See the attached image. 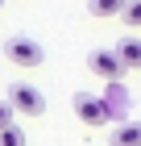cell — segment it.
Here are the masks:
<instances>
[{
    "label": "cell",
    "mask_w": 141,
    "mask_h": 146,
    "mask_svg": "<svg viewBox=\"0 0 141 146\" xmlns=\"http://www.w3.org/2000/svg\"><path fill=\"white\" fill-rule=\"evenodd\" d=\"M9 104H12V109H21L25 117L46 113V96L33 88V84H25V79H12V84H9Z\"/></svg>",
    "instance_id": "1"
},
{
    "label": "cell",
    "mask_w": 141,
    "mask_h": 146,
    "mask_svg": "<svg viewBox=\"0 0 141 146\" xmlns=\"http://www.w3.org/2000/svg\"><path fill=\"white\" fill-rule=\"evenodd\" d=\"M4 58H9L12 67H37L46 58V50L33 42V38H9V42H4Z\"/></svg>",
    "instance_id": "2"
},
{
    "label": "cell",
    "mask_w": 141,
    "mask_h": 146,
    "mask_svg": "<svg viewBox=\"0 0 141 146\" xmlns=\"http://www.w3.org/2000/svg\"><path fill=\"white\" fill-rule=\"evenodd\" d=\"M75 117L83 125H108L112 121V113H108V104H104V96H87V92H75Z\"/></svg>",
    "instance_id": "3"
},
{
    "label": "cell",
    "mask_w": 141,
    "mask_h": 146,
    "mask_svg": "<svg viewBox=\"0 0 141 146\" xmlns=\"http://www.w3.org/2000/svg\"><path fill=\"white\" fill-rule=\"evenodd\" d=\"M87 67L96 71L100 79H108V84H120V75H125V63H120L116 50H91L87 54Z\"/></svg>",
    "instance_id": "4"
},
{
    "label": "cell",
    "mask_w": 141,
    "mask_h": 146,
    "mask_svg": "<svg viewBox=\"0 0 141 146\" xmlns=\"http://www.w3.org/2000/svg\"><path fill=\"white\" fill-rule=\"evenodd\" d=\"M116 54H120V63H125V71H141V38H120Z\"/></svg>",
    "instance_id": "5"
},
{
    "label": "cell",
    "mask_w": 141,
    "mask_h": 146,
    "mask_svg": "<svg viewBox=\"0 0 141 146\" xmlns=\"http://www.w3.org/2000/svg\"><path fill=\"white\" fill-rule=\"evenodd\" d=\"M104 104H108L112 121H116V125H125V104H129V92L120 88V84H108V96H104Z\"/></svg>",
    "instance_id": "6"
},
{
    "label": "cell",
    "mask_w": 141,
    "mask_h": 146,
    "mask_svg": "<svg viewBox=\"0 0 141 146\" xmlns=\"http://www.w3.org/2000/svg\"><path fill=\"white\" fill-rule=\"evenodd\" d=\"M108 146H141V121L116 125V129H112V138H108Z\"/></svg>",
    "instance_id": "7"
},
{
    "label": "cell",
    "mask_w": 141,
    "mask_h": 146,
    "mask_svg": "<svg viewBox=\"0 0 141 146\" xmlns=\"http://www.w3.org/2000/svg\"><path fill=\"white\" fill-rule=\"evenodd\" d=\"M87 9H91V17H112V13H120V17H125L129 0H91Z\"/></svg>",
    "instance_id": "8"
},
{
    "label": "cell",
    "mask_w": 141,
    "mask_h": 146,
    "mask_svg": "<svg viewBox=\"0 0 141 146\" xmlns=\"http://www.w3.org/2000/svg\"><path fill=\"white\" fill-rule=\"evenodd\" d=\"M0 146H25V134L12 125V129H4V134H0Z\"/></svg>",
    "instance_id": "9"
},
{
    "label": "cell",
    "mask_w": 141,
    "mask_h": 146,
    "mask_svg": "<svg viewBox=\"0 0 141 146\" xmlns=\"http://www.w3.org/2000/svg\"><path fill=\"white\" fill-rule=\"evenodd\" d=\"M125 25H133V29L141 25V0H129V9H125Z\"/></svg>",
    "instance_id": "10"
},
{
    "label": "cell",
    "mask_w": 141,
    "mask_h": 146,
    "mask_svg": "<svg viewBox=\"0 0 141 146\" xmlns=\"http://www.w3.org/2000/svg\"><path fill=\"white\" fill-rule=\"evenodd\" d=\"M12 113H17V109H12L9 100H0V134H4V129H12Z\"/></svg>",
    "instance_id": "11"
},
{
    "label": "cell",
    "mask_w": 141,
    "mask_h": 146,
    "mask_svg": "<svg viewBox=\"0 0 141 146\" xmlns=\"http://www.w3.org/2000/svg\"><path fill=\"white\" fill-rule=\"evenodd\" d=\"M0 4H4V0H0Z\"/></svg>",
    "instance_id": "12"
}]
</instances>
